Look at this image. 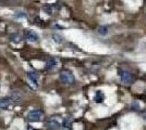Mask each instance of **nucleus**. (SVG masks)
<instances>
[{"instance_id":"8","label":"nucleus","mask_w":146,"mask_h":130,"mask_svg":"<svg viewBox=\"0 0 146 130\" xmlns=\"http://www.w3.org/2000/svg\"><path fill=\"white\" fill-rule=\"evenodd\" d=\"M57 67V60L55 57H49L46 61V69L47 71H54Z\"/></svg>"},{"instance_id":"16","label":"nucleus","mask_w":146,"mask_h":130,"mask_svg":"<svg viewBox=\"0 0 146 130\" xmlns=\"http://www.w3.org/2000/svg\"><path fill=\"white\" fill-rule=\"evenodd\" d=\"M21 16H22V18H27V15H26L24 12H17L15 13V18H21Z\"/></svg>"},{"instance_id":"12","label":"nucleus","mask_w":146,"mask_h":130,"mask_svg":"<svg viewBox=\"0 0 146 130\" xmlns=\"http://www.w3.org/2000/svg\"><path fill=\"white\" fill-rule=\"evenodd\" d=\"M71 119L70 118H66L64 120H63V123L61 124V130H71L72 129V127H71Z\"/></svg>"},{"instance_id":"6","label":"nucleus","mask_w":146,"mask_h":130,"mask_svg":"<svg viewBox=\"0 0 146 130\" xmlns=\"http://www.w3.org/2000/svg\"><path fill=\"white\" fill-rule=\"evenodd\" d=\"M25 38L30 42H38L39 41V36L34 31H31V29L25 31Z\"/></svg>"},{"instance_id":"2","label":"nucleus","mask_w":146,"mask_h":130,"mask_svg":"<svg viewBox=\"0 0 146 130\" xmlns=\"http://www.w3.org/2000/svg\"><path fill=\"white\" fill-rule=\"evenodd\" d=\"M44 118V113L40 110H33L27 114V120L30 123H39Z\"/></svg>"},{"instance_id":"13","label":"nucleus","mask_w":146,"mask_h":130,"mask_svg":"<svg viewBox=\"0 0 146 130\" xmlns=\"http://www.w3.org/2000/svg\"><path fill=\"white\" fill-rule=\"evenodd\" d=\"M98 33H99V35H102V36H106V35L108 34V27H107V26H100V27L98 28Z\"/></svg>"},{"instance_id":"3","label":"nucleus","mask_w":146,"mask_h":130,"mask_svg":"<svg viewBox=\"0 0 146 130\" xmlns=\"http://www.w3.org/2000/svg\"><path fill=\"white\" fill-rule=\"evenodd\" d=\"M119 76H120V79L123 84H131L132 82V74L131 72L128 71V69H120L119 71Z\"/></svg>"},{"instance_id":"14","label":"nucleus","mask_w":146,"mask_h":130,"mask_svg":"<svg viewBox=\"0 0 146 130\" xmlns=\"http://www.w3.org/2000/svg\"><path fill=\"white\" fill-rule=\"evenodd\" d=\"M52 39H54V41H55L56 43L63 42V38H62V36L58 35V34H54V35H52Z\"/></svg>"},{"instance_id":"10","label":"nucleus","mask_w":146,"mask_h":130,"mask_svg":"<svg viewBox=\"0 0 146 130\" xmlns=\"http://www.w3.org/2000/svg\"><path fill=\"white\" fill-rule=\"evenodd\" d=\"M43 10L47 13L48 15H51L57 11V8L55 5H46L45 7H43Z\"/></svg>"},{"instance_id":"15","label":"nucleus","mask_w":146,"mask_h":130,"mask_svg":"<svg viewBox=\"0 0 146 130\" xmlns=\"http://www.w3.org/2000/svg\"><path fill=\"white\" fill-rule=\"evenodd\" d=\"M11 41L14 43H20L21 42V36L18 35V34H14V35H11Z\"/></svg>"},{"instance_id":"18","label":"nucleus","mask_w":146,"mask_h":130,"mask_svg":"<svg viewBox=\"0 0 146 130\" xmlns=\"http://www.w3.org/2000/svg\"><path fill=\"white\" fill-rule=\"evenodd\" d=\"M0 1H2V0H0Z\"/></svg>"},{"instance_id":"5","label":"nucleus","mask_w":146,"mask_h":130,"mask_svg":"<svg viewBox=\"0 0 146 130\" xmlns=\"http://www.w3.org/2000/svg\"><path fill=\"white\" fill-rule=\"evenodd\" d=\"M47 128L48 130H61V123L56 118H51L47 122Z\"/></svg>"},{"instance_id":"4","label":"nucleus","mask_w":146,"mask_h":130,"mask_svg":"<svg viewBox=\"0 0 146 130\" xmlns=\"http://www.w3.org/2000/svg\"><path fill=\"white\" fill-rule=\"evenodd\" d=\"M13 105H14V102L12 101L11 98H2V99H0V108L1 110H3V111L11 110Z\"/></svg>"},{"instance_id":"11","label":"nucleus","mask_w":146,"mask_h":130,"mask_svg":"<svg viewBox=\"0 0 146 130\" xmlns=\"http://www.w3.org/2000/svg\"><path fill=\"white\" fill-rule=\"evenodd\" d=\"M11 99H12L13 102H20L21 100L23 99V97H22V94L20 93L19 90H13L12 93H11V97H10Z\"/></svg>"},{"instance_id":"7","label":"nucleus","mask_w":146,"mask_h":130,"mask_svg":"<svg viewBox=\"0 0 146 130\" xmlns=\"http://www.w3.org/2000/svg\"><path fill=\"white\" fill-rule=\"evenodd\" d=\"M27 78L32 81V84L35 87H38L39 85V75L35 72H29L27 73Z\"/></svg>"},{"instance_id":"1","label":"nucleus","mask_w":146,"mask_h":130,"mask_svg":"<svg viewBox=\"0 0 146 130\" xmlns=\"http://www.w3.org/2000/svg\"><path fill=\"white\" fill-rule=\"evenodd\" d=\"M59 79L64 85H73L75 82V76L71 71L63 69V71H61L60 75H59Z\"/></svg>"},{"instance_id":"17","label":"nucleus","mask_w":146,"mask_h":130,"mask_svg":"<svg viewBox=\"0 0 146 130\" xmlns=\"http://www.w3.org/2000/svg\"><path fill=\"white\" fill-rule=\"evenodd\" d=\"M0 89H1V85H0Z\"/></svg>"},{"instance_id":"9","label":"nucleus","mask_w":146,"mask_h":130,"mask_svg":"<svg viewBox=\"0 0 146 130\" xmlns=\"http://www.w3.org/2000/svg\"><path fill=\"white\" fill-rule=\"evenodd\" d=\"M94 101L96 103H103L105 101V94H104L103 91H99V90L96 91L95 95H94Z\"/></svg>"}]
</instances>
